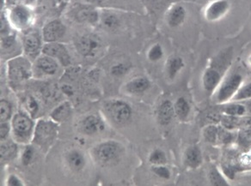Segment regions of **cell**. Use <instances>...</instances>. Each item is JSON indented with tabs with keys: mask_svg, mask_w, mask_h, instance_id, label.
Returning <instances> with one entry per match:
<instances>
[{
	"mask_svg": "<svg viewBox=\"0 0 251 186\" xmlns=\"http://www.w3.org/2000/svg\"><path fill=\"white\" fill-rule=\"evenodd\" d=\"M232 59L231 50H225L213 59L203 74L202 83L207 92H214L223 80L225 72L230 66Z\"/></svg>",
	"mask_w": 251,
	"mask_h": 186,
	"instance_id": "cell-1",
	"label": "cell"
},
{
	"mask_svg": "<svg viewBox=\"0 0 251 186\" xmlns=\"http://www.w3.org/2000/svg\"><path fill=\"white\" fill-rule=\"evenodd\" d=\"M243 76L239 73H231L223 78L214 91L215 103L225 104L232 100L243 85Z\"/></svg>",
	"mask_w": 251,
	"mask_h": 186,
	"instance_id": "cell-2",
	"label": "cell"
},
{
	"mask_svg": "<svg viewBox=\"0 0 251 186\" xmlns=\"http://www.w3.org/2000/svg\"><path fill=\"white\" fill-rule=\"evenodd\" d=\"M230 4L228 0H213L206 6L205 18L211 23L223 18L230 11Z\"/></svg>",
	"mask_w": 251,
	"mask_h": 186,
	"instance_id": "cell-3",
	"label": "cell"
},
{
	"mask_svg": "<svg viewBox=\"0 0 251 186\" xmlns=\"http://www.w3.org/2000/svg\"><path fill=\"white\" fill-rule=\"evenodd\" d=\"M77 47L82 55L92 57L101 48V40L96 35H85L78 39Z\"/></svg>",
	"mask_w": 251,
	"mask_h": 186,
	"instance_id": "cell-4",
	"label": "cell"
},
{
	"mask_svg": "<svg viewBox=\"0 0 251 186\" xmlns=\"http://www.w3.org/2000/svg\"><path fill=\"white\" fill-rule=\"evenodd\" d=\"M56 135V126L50 122L41 121L35 131V141L39 144L47 145L52 141Z\"/></svg>",
	"mask_w": 251,
	"mask_h": 186,
	"instance_id": "cell-5",
	"label": "cell"
},
{
	"mask_svg": "<svg viewBox=\"0 0 251 186\" xmlns=\"http://www.w3.org/2000/svg\"><path fill=\"white\" fill-rule=\"evenodd\" d=\"M108 114L118 124H124L131 117V109L127 104L115 101L108 106Z\"/></svg>",
	"mask_w": 251,
	"mask_h": 186,
	"instance_id": "cell-6",
	"label": "cell"
},
{
	"mask_svg": "<svg viewBox=\"0 0 251 186\" xmlns=\"http://www.w3.org/2000/svg\"><path fill=\"white\" fill-rule=\"evenodd\" d=\"M121 154V148L115 142H106L101 144L97 149V156L98 160L101 162H113L118 158Z\"/></svg>",
	"mask_w": 251,
	"mask_h": 186,
	"instance_id": "cell-7",
	"label": "cell"
},
{
	"mask_svg": "<svg viewBox=\"0 0 251 186\" xmlns=\"http://www.w3.org/2000/svg\"><path fill=\"white\" fill-rule=\"evenodd\" d=\"M43 52L46 55L59 59L65 66H67L70 63V57L67 52V48L60 44L50 42L43 47Z\"/></svg>",
	"mask_w": 251,
	"mask_h": 186,
	"instance_id": "cell-8",
	"label": "cell"
},
{
	"mask_svg": "<svg viewBox=\"0 0 251 186\" xmlns=\"http://www.w3.org/2000/svg\"><path fill=\"white\" fill-rule=\"evenodd\" d=\"M66 28L59 21H53L46 25L43 29V37L46 42H53L62 38Z\"/></svg>",
	"mask_w": 251,
	"mask_h": 186,
	"instance_id": "cell-9",
	"label": "cell"
},
{
	"mask_svg": "<svg viewBox=\"0 0 251 186\" xmlns=\"http://www.w3.org/2000/svg\"><path fill=\"white\" fill-rule=\"evenodd\" d=\"M11 20L18 28H24L28 24L31 14L27 8L24 6L15 7L11 13Z\"/></svg>",
	"mask_w": 251,
	"mask_h": 186,
	"instance_id": "cell-10",
	"label": "cell"
},
{
	"mask_svg": "<svg viewBox=\"0 0 251 186\" xmlns=\"http://www.w3.org/2000/svg\"><path fill=\"white\" fill-rule=\"evenodd\" d=\"M25 52L28 55L35 57L41 48V38L36 32H31L25 37Z\"/></svg>",
	"mask_w": 251,
	"mask_h": 186,
	"instance_id": "cell-11",
	"label": "cell"
},
{
	"mask_svg": "<svg viewBox=\"0 0 251 186\" xmlns=\"http://www.w3.org/2000/svg\"><path fill=\"white\" fill-rule=\"evenodd\" d=\"M186 18V11L181 5H175L171 9L167 16L168 24L171 28H176L184 22Z\"/></svg>",
	"mask_w": 251,
	"mask_h": 186,
	"instance_id": "cell-12",
	"label": "cell"
},
{
	"mask_svg": "<svg viewBox=\"0 0 251 186\" xmlns=\"http://www.w3.org/2000/svg\"><path fill=\"white\" fill-rule=\"evenodd\" d=\"M13 127L18 134L25 136L31 130L32 122L24 114H18L13 119Z\"/></svg>",
	"mask_w": 251,
	"mask_h": 186,
	"instance_id": "cell-13",
	"label": "cell"
},
{
	"mask_svg": "<svg viewBox=\"0 0 251 186\" xmlns=\"http://www.w3.org/2000/svg\"><path fill=\"white\" fill-rule=\"evenodd\" d=\"M202 162V156L199 148L191 147L188 148L185 155V163L188 167L196 168L200 166Z\"/></svg>",
	"mask_w": 251,
	"mask_h": 186,
	"instance_id": "cell-14",
	"label": "cell"
},
{
	"mask_svg": "<svg viewBox=\"0 0 251 186\" xmlns=\"http://www.w3.org/2000/svg\"><path fill=\"white\" fill-rule=\"evenodd\" d=\"M175 107L170 100L164 101L158 110V119L161 124H170L174 115Z\"/></svg>",
	"mask_w": 251,
	"mask_h": 186,
	"instance_id": "cell-15",
	"label": "cell"
},
{
	"mask_svg": "<svg viewBox=\"0 0 251 186\" xmlns=\"http://www.w3.org/2000/svg\"><path fill=\"white\" fill-rule=\"evenodd\" d=\"M36 66L39 70H41L42 73L46 75L52 76L55 74L58 70V65L53 59L49 58V57H43L38 59Z\"/></svg>",
	"mask_w": 251,
	"mask_h": 186,
	"instance_id": "cell-16",
	"label": "cell"
},
{
	"mask_svg": "<svg viewBox=\"0 0 251 186\" xmlns=\"http://www.w3.org/2000/svg\"><path fill=\"white\" fill-rule=\"evenodd\" d=\"M103 129V124L100 119L94 116H90L85 118L83 123V130L87 134H94Z\"/></svg>",
	"mask_w": 251,
	"mask_h": 186,
	"instance_id": "cell-17",
	"label": "cell"
},
{
	"mask_svg": "<svg viewBox=\"0 0 251 186\" xmlns=\"http://www.w3.org/2000/svg\"><path fill=\"white\" fill-rule=\"evenodd\" d=\"M11 75L15 79H25L28 76V64L25 61H18L11 67Z\"/></svg>",
	"mask_w": 251,
	"mask_h": 186,
	"instance_id": "cell-18",
	"label": "cell"
},
{
	"mask_svg": "<svg viewBox=\"0 0 251 186\" xmlns=\"http://www.w3.org/2000/svg\"><path fill=\"white\" fill-rule=\"evenodd\" d=\"M184 66L183 61L179 57H174L168 61L167 72L168 76L171 78H175L177 73L181 70Z\"/></svg>",
	"mask_w": 251,
	"mask_h": 186,
	"instance_id": "cell-19",
	"label": "cell"
},
{
	"mask_svg": "<svg viewBox=\"0 0 251 186\" xmlns=\"http://www.w3.org/2000/svg\"><path fill=\"white\" fill-rule=\"evenodd\" d=\"M149 87V82L146 78H138L128 83L126 89L132 93H141Z\"/></svg>",
	"mask_w": 251,
	"mask_h": 186,
	"instance_id": "cell-20",
	"label": "cell"
},
{
	"mask_svg": "<svg viewBox=\"0 0 251 186\" xmlns=\"http://www.w3.org/2000/svg\"><path fill=\"white\" fill-rule=\"evenodd\" d=\"M68 163L71 168L75 171H79L84 167V158L82 154L77 151H74L68 155Z\"/></svg>",
	"mask_w": 251,
	"mask_h": 186,
	"instance_id": "cell-21",
	"label": "cell"
},
{
	"mask_svg": "<svg viewBox=\"0 0 251 186\" xmlns=\"http://www.w3.org/2000/svg\"><path fill=\"white\" fill-rule=\"evenodd\" d=\"M175 111L177 114L178 117H180L181 119H184L188 117L189 111H190V107L185 98L181 97L176 100V105H175Z\"/></svg>",
	"mask_w": 251,
	"mask_h": 186,
	"instance_id": "cell-22",
	"label": "cell"
},
{
	"mask_svg": "<svg viewBox=\"0 0 251 186\" xmlns=\"http://www.w3.org/2000/svg\"><path fill=\"white\" fill-rule=\"evenodd\" d=\"M223 110L225 114L230 115V116H236V117H241L246 114V108L244 104V105L239 103L228 104L224 107Z\"/></svg>",
	"mask_w": 251,
	"mask_h": 186,
	"instance_id": "cell-23",
	"label": "cell"
},
{
	"mask_svg": "<svg viewBox=\"0 0 251 186\" xmlns=\"http://www.w3.org/2000/svg\"><path fill=\"white\" fill-rule=\"evenodd\" d=\"M77 18L78 21L95 23L98 21V13L90 8H83L77 11Z\"/></svg>",
	"mask_w": 251,
	"mask_h": 186,
	"instance_id": "cell-24",
	"label": "cell"
},
{
	"mask_svg": "<svg viewBox=\"0 0 251 186\" xmlns=\"http://www.w3.org/2000/svg\"><path fill=\"white\" fill-rule=\"evenodd\" d=\"M251 99V82L241 86L240 89L235 94L232 100L235 101H245Z\"/></svg>",
	"mask_w": 251,
	"mask_h": 186,
	"instance_id": "cell-25",
	"label": "cell"
},
{
	"mask_svg": "<svg viewBox=\"0 0 251 186\" xmlns=\"http://www.w3.org/2000/svg\"><path fill=\"white\" fill-rule=\"evenodd\" d=\"M220 122L224 128L230 131L239 127V117H236V116H230V115L225 114L220 118Z\"/></svg>",
	"mask_w": 251,
	"mask_h": 186,
	"instance_id": "cell-26",
	"label": "cell"
},
{
	"mask_svg": "<svg viewBox=\"0 0 251 186\" xmlns=\"http://www.w3.org/2000/svg\"><path fill=\"white\" fill-rule=\"evenodd\" d=\"M70 106L68 105V103H65L55 109L54 112L51 114V116L55 120L62 121L65 120L70 115Z\"/></svg>",
	"mask_w": 251,
	"mask_h": 186,
	"instance_id": "cell-27",
	"label": "cell"
},
{
	"mask_svg": "<svg viewBox=\"0 0 251 186\" xmlns=\"http://www.w3.org/2000/svg\"><path fill=\"white\" fill-rule=\"evenodd\" d=\"M219 129L220 128L216 125H213V124L208 125L204 131V137L206 141L211 143H217Z\"/></svg>",
	"mask_w": 251,
	"mask_h": 186,
	"instance_id": "cell-28",
	"label": "cell"
},
{
	"mask_svg": "<svg viewBox=\"0 0 251 186\" xmlns=\"http://www.w3.org/2000/svg\"><path fill=\"white\" fill-rule=\"evenodd\" d=\"M210 181L213 186H226L228 185L226 179L216 168H213L210 171Z\"/></svg>",
	"mask_w": 251,
	"mask_h": 186,
	"instance_id": "cell-29",
	"label": "cell"
},
{
	"mask_svg": "<svg viewBox=\"0 0 251 186\" xmlns=\"http://www.w3.org/2000/svg\"><path fill=\"white\" fill-rule=\"evenodd\" d=\"M238 143L243 148H249L251 146V129H243L237 137Z\"/></svg>",
	"mask_w": 251,
	"mask_h": 186,
	"instance_id": "cell-30",
	"label": "cell"
},
{
	"mask_svg": "<svg viewBox=\"0 0 251 186\" xmlns=\"http://www.w3.org/2000/svg\"><path fill=\"white\" fill-rule=\"evenodd\" d=\"M233 134L230 132V130H227L226 128H220L219 129V135H218V141L223 144H228L233 141Z\"/></svg>",
	"mask_w": 251,
	"mask_h": 186,
	"instance_id": "cell-31",
	"label": "cell"
},
{
	"mask_svg": "<svg viewBox=\"0 0 251 186\" xmlns=\"http://www.w3.org/2000/svg\"><path fill=\"white\" fill-rule=\"evenodd\" d=\"M150 161L155 165H164L166 162V156L164 155V152L161 151L159 149H156L151 153Z\"/></svg>",
	"mask_w": 251,
	"mask_h": 186,
	"instance_id": "cell-32",
	"label": "cell"
},
{
	"mask_svg": "<svg viewBox=\"0 0 251 186\" xmlns=\"http://www.w3.org/2000/svg\"><path fill=\"white\" fill-rule=\"evenodd\" d=\"M163 56H164V51L159 45L153 46L148 52L149 59L153 62L160 60L163 58Z\"/></svg>",
	"mask_w": 251,
	"mask_h": 186,
	"instance_id": "cell-33",
	"label": "cell"
},
{
	"mask_svg": "<svg viewBox=\"0 0 251 186\" xmlns=\"http://www.w3.org/2000/svg\"><path fill=\"white\" fill-rule=\"evenodd\" d=\"M11 114V104L6 100L1 101V120L6 121Z\"/></svg>",
	"mask_w": 251,
	"mask_h": 186,
	"instance_id": "cell-34",
	"label": "cell"
},
{
	"mask_svg": "<svg viewBox=\"0 0 251 186\" xmlns=\"http://www.w3.org/2000/svg\"><path fill=\"white\" fill-rule=\"evenodd\" d=\"M16 148L13 144H3L1 146L2 158L9 159L14 155Z\"/></svg>",
	"mask_w": 251,
	"mask_h": 186,
	"instance_id": "cell-35",
	"label": "cell"
},
{
	"mask_svg": "<svg viewBox=\"0 0 251 186\" xmlns=\"http://www.w3.org/2000/svg\"><path fill=\"white\" fill-rule=\"evenodd\" d=\"M153 171L156 174H157L161 178H163V179H167L170 178V171L162 165L154 167Z\"/></svg>",
	"mask_w": 251,
	"mask_h": 186,
	"instance_id": "cell-36",
	"label": "cell"
},
{
	"mask_svg": "<svg viewBox=\"0 0 251 186\" xmlns=\"http://www.w3.org/2000/svg\"><path fill=\"white\" fill-rule=\"evenodd\" d=\"M117 19L115 18V16H106L104 19H103V23H104L105 26L108 27V28H115V26L117 24Z\"/></svg>",
	"mask_w": 251,
	"mask_h": 186,
	"instance_id": "cell-37",
	"label": "cell"
},
{
	"mask_svg": "<svg viewBox=\"0 0 251 186\" xmlns=\"http://www.w3.org/2000/svg\"><path fill=\"white\" fill-rule=\"evenodd\" d=\"M27 107L32 114H35L38 110V105L36 103L35 99L32 97H29L27 100Z\"/></svg>",
	"mask_w": 251,
	"mask_h": 186,
	"instance_id": "cell-38",
	"label": "cell"
},
{
	"mask_svg": "<svg viewBox=\"0 0 251 186\" xmlns=\"http://www.w3.org/2000/svg\"><path fill=\"white\" fill-rule=\"evenodd\" d=\"M32 157H33V150L32 148H26L25 154L23 155V162L25 165H28L29 162H31Z\"/></svg>",
	"mask_w": 251,
	"mask_h": 186,
	"instance_id": "cell-39",
	"label": "cell"
},
{
	"mask_svg": "<svg viewBox=\"0 0 251 186\" xmlns=\"http://www.w3.org/2000/svg\"><path fill=\"white\" fill-rule=\"evenodd\" d=\"M126 70L124 66H121V65H119V66H115L114 68H113V74H115L116 76H120V75H122L123 73L125 72Z\"/></svg>",
	"mask_w": 251,
	"mask_h": 186,
	"instance_id": "cell-40",
	"label": "cell"
},
{
	"mask_svg": "<svg viewBox=\"0 0 251 186\" xmlns=\"http://www.w3.org/2000/svg\"><path fill=\"white\" fill-rule=\"evenodd\" d=\"M8 185L9 186H21L22 184L20 181H19V179H17L15 176H11V178L9 179V181H8Z\"/></svg>",
	"mask_w": 251,
	"mask_h": 186,
	"instance_id": "cell-41",
	"label": "cell"
},
{
	"mask_svg": "<svg viewBox=\"0 0 251 186\" xmlns=\"http://www.w3.org/2000/svg\"><path fill=\"white\" fill-rule=\"evenodd\" d=\"M8 132H9V127H8L7 124H1V132H0V134H1V138L2 139L7 136Z\"/></svg>",
	"mask_w": 251,
	"mask_h": 186,
	"instance_id": "cell-42",
	"label": "cell"
},
{
	"mask_svg": "<svg viewBox=\"0 0 251 186\" xmlns=\"http://www.w3.org/2000/svg\"><path fill=\"white\" fill-rule=\"evenodd\" d=\"M244 106L246 108V113L251 115V100H245L244 101Z\"/></svg>",
	"mask_w": 251,
	"mask_h": 186,
	"instance_id": "cell-43",
	"label": "cell"
},
{
	"mask_svg": "<svg viewBox=\"0 0 251 186\" xmlns=\"http://www.w3.org/2000/svg\"><path fill=\"white\" fill-rule=\"evenodd\" d=\"M247 61L248 64H249V65L251 66V55L249 56V57H248Z\"/></svg>",
	"mask_w": 251,
	"mask_h": 186,
	"instance_id": "cell-44",
	"label": "cell"
}]
</instances>
